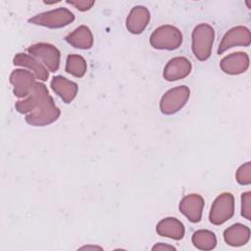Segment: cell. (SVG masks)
<instances>
[{"mask_svg":"<svg viewBox=\"0 0 251 251\" xmlns=\"http://www.w3.org/2000/svg\"><path fill=\"white\" fill-rule=\"evenodd\" d=\"M192 52L199 61L210 58L215 39V30L208 24H199L192 31Z\"/></svg>","mask_w":251,"mask_h":251,"instance_id":"obj_1","label":"cell"},{"mask_svg":"<svg viewBox=\"0 0 251 251\" xmlns=\"http://www.w3.org/2000/svg\"><path fill=\"white\" fill-rule=\"evenodd\" d=\"M182 43L181 31L171 25L157 27L150 36V44L159 50H176Z\"/></svg>","mask_w":251,"mask_h":251,"instance_id":"obj_2","label":"cell"},{"mask_svg":"<svg viewBox=\"0 0 251 251\" xmlns=\"http://www.w3.org/2000/svg\"><path fill=\"white\" fill-rule=\"evenodd\" d=\"M61 115L53 98L48 95L32 112L25 116V122L32 126H44L56 122Z\"/></svg>","mask_w":251,"mask_h":251,"instance_id":"obj_3","label":"cell"},{"mask_svg":"<svg viewBox=\"0 0 251 251\" xmlns=\"http://www.w3.org/2000/svg\"><path fill=\"white\" fill-rule=\"evenodd\" d=\"M75 21V15L67 8H57L40 13L28 20L29 23L49 28L64 27Z\"/></svg>","mask_w":251,"mask_h":251,"instance_id":"obj_4","label":"cell"},{"mask_svg":"<svg viewBox=\"0 0 251 251\" xmlns=\"http://www.w3.org/2000/svg\"><path fill=\"white\" fill-rule=\"evenodd\" d=\"M189 96L190 89L185 85H179L168 90L160 101L161 112L164 115L176 114L186 104Z\"/></svg>","mask_w":251,"mask_h":251,"instance_id":"obj_5","label":"cell"},{"mask_svg":"<svg viewBox=\"0 0 251 251\" xmlns=\"http://www.w3.org/2000/svg\"><path fill=\"white\" fill-rule=\"evenodd\" d=\"M234 214V197L229 192L220 194L212 204L209 220L213 225L220 226L229 220Z\"/></svg>","mask_w":251,"mask_h":251,"instance_id":"obj_6","label":"cell"},{"mask_svg":"<svg viewBox=\"0 0 251 251\" xmlns=\"http://www.w3.org/2000/svg\"><path fill=\"white\" fill-rule=\"evenodd\" d=\"M27 52L36 59L40 60L48 71L53 73L58 71L61 61V53L56 46L50 43L40 42L30 45L27 48Z\"/></svg>","mask_w":251,"mask_h":251,"instance_id":"obj_7","label":"cell"},{"mask_svg":"<svg viewBox=\"0 0 251 251\" xmlns=\"http://www.w3.org/2000/svg\"><path fill=\"white\" fill-rule=\"evenodd\" d=\"M251 43V33L249 28L237 25L227 30L222 38L218 48V54H223L227 49L234 46H249Z\"/></svg>","mask_w":251,"mask_h":251,"instance_id":"obj_8","label":"cell"},{"mask_svg":"<svg viewBox=\"0 0 251 251\" xmlns=\"http://www.w3.org/2000/svg\"><path fill=\"white\" fill-rule=\"evenodd\" d=\"M10 82L14 86V95L19 98L26 97L36 83L35 75L31 72L23 69H17L11 73Z\"/></svg>","mask_w":251,"mask_h":251,"instance_id":"obj_9","label":"cell"},{"mask_svg":"<svg viewBox=\"0 0 251 251\" xmlns=\"http://www.w3.org/2000/svg\"><path fill=\"white\" fill-rule=\"evenodd\" d=\"M49 95L46 85L42 82H36L30 93L24 99L16 102V110L21 114H29Z\"/></svg>","mask_w":251,"mask_h":251,"instance_id":"obj_10","label":"cell"},{"mask_svg":"<svg viewBox=\"0 0 251 251\" xmlns=\"http://www.w3.org/2000/svg\"><path fill=\"white\" fill-rule=\"evenodd\" d=\"M204 199L201 195L192 193L184 196L179 202V211L191 223H198L202 218Z\"/></svg>","mask_w":251,"mask_h":251,"instance_id":"obj_11","label":"cell"},{"mask_svg":"<svg viewBox=\"0 0 251 251\" xmlns=\"http://www.w3.org/2000/svg\"><path fill=\"white\" fill-rule=\"evenodd\" d=\"M190 61L185 57H176L171 59L164 68L163 76L168 81H175L186 77L191 72Z\"/></svg>","mask_w":251,"mask_h":251,"instance_id":"obj_12","label":"cell"},{"mask_svg":"<svg viewBox=\"0 0 251 251\" xmlns=\"http://www.w3.org/2000/svg\"><path fill=\"white\" fill-rule=\"evenodd\" d=\"M221 69L227 75H239L247 71L249 67V57L247 53L235 52L224 57L220 63Z\"/></svg>","mask_w":251,"mask_h":251,"instance_id":"obj_13","label":"cell"},{"mask_svg":"<svg viewBox=\"0 0 251 251\" xmlns=\"http://www.w3.org/2000/svg\"><path fill=\"white\" fill-rule=\"evenodd\" d=\"M150 21V12L144 6L133 7L126 19V28L130 33L139 34L147 26Z\"/></svg>","mask_w":251,"mask_h":251,"instance_id":"obj_14","label":"cell"},{"mask_svg":"<svg viewBox=\"0 0 251 251\" xmlns=\"http://www.w3.org/2000/svg\"><path fill=\"white\" fill-rule=\"evenodd\" d=\"M52 90L65 102L71 103L76 96L78 86L75 81L68 79L63 75H56L51 80Z\"/></svg>","mask_w":251,"mask_h":251,"instance_id":"obj_15","label":"cell"},{"mask_svg":"<svg viewBox=\"0 0 251 251\" xmlns=\"http://www.w3.org/2000/svg\"><path fill=\"white\" fill-rule=\"evenodd\" d=\"M13 64L15 66H21L29 69L33 72V75L39 80L45 81L49 77L47 68L32 55H28L25 53H18L13 59Z\"/></svg>","mask_w":251,"mask_h":251,"instance_id":"obj_16","label":"cell"},{"mask_svg":"<svg viewBox=\"0 0 251 251\" xmlns=\"http://www.w3.org/2000/svg\"><path fill=\"white\" fill-rule=\"evenodd\" d=\"M156 231L159 235L169 237L175 240H180L184 235V226L176 218L169 217L161 220L156 226Z\"/></svg>","mask_w":251,"mask_h":251,"instance_id":"obj_17","label":"cell"},{"mask_svg":"<svg viewBox=\"0 0 251 251\" xmlns=\"http://www.w3.org/2000/svg\"><path fill=\"white\" fill-rule=\"evenodd\" d=\"M224 239L233 247L245 245L250 239V229L242 224H234L224 231Z\"/></svg>","mask_w":251,"mask_h":251,"instance_id":"obj_18","label":"cell"},{"mask_svg":"<svg viewBox=\"0 0 251 251\" xmlns=\"http://www.w3.org/2000/svg\"><path fill=\"white\" fill-rule=\"evenodd\" d=\"M66 41L77 49H90L93 45V35L90 28L86 25L76 27L73 32L66 36Z\"/></svg>","mask_w":251,"mask_h":251,"instance_id":"obj_19","label":"cell"},{"mask_svg":"<svg viewBox=\"0 0 251 251\" xmlns=\"http://www.w3.org/2000/svg\"><path fill=\"white\" fill-rule=\"evenodd\" d=\"M193 245L200 250H212L217 245V238L214 232L208 229L196 230L191 237Z\"/></svg>","mask_w":251,"mask_h":251,"instance_id":"obj_20","label":"cell"},{"mask_svg":"<svg viewBox=\"0 0 251 251\" xmlns=\"http://www.w3.org/2000/svg\"><path fill=\"white\" fill-rule=\"evenodd\" d=\"M66 72L75 77H82L87 70V65L83 57L77 54H72L67 57Z\"/></svg>","mask_w":251,"mask_h":251,"instance_id":"obj_21","label":"cell"},{"mask_svg":"<svg viewBox=\"0 0 251 251\" xmlns=\"http://www.w3.org/2000/svg\"><path fill=\"white\" fill-rule=\"evenodd\" d=\"M236 180L241 185H248L251 183V163L247 162L241 165L235 175Z\"/></svg>","mask_w":251,"mask_h":251,"instance_id":"obj_22","label":"cell"},{"mask_svg":"<svg viewBox=\"0 0 251 251\" xmlns=\"http://www.w3.org/2000/svg\"><path fill=\"white\" fill-rule=\"evenodd\" d=\"M241 215L246 220H251V192L246 191L241 195Z\"/></svg>","mask_w":251,"mask_h":251,"instance_id":"obj_23","label":"cell"},{"mask_svg":"<svg viewBox=\"0 0 251 251\" xmlns=\"http://www.w3.org/2000/svg\"><path fill=\"white\" fill-rule=\"evenodd\" d=\"M67 3L75 6L77 10L84 12V11L89 10L94 5L95 1H93V0H91V1H88V0H67Z\"/></svg>","mask_w":251,"mask_h":251,"instance_id":"obj_24","label":"cell"},{"mask_svg":"<svg viewBox=\"0 0 251 251\" xmlns=\"http://www.w3.org/2000/svg\"><path fill=\"white\" fill-rule=\"evenodd\" d=\"M152 250H176V247L169 244L158 243L152 247Z\"/></svg>","mask_w":251,"mask_h":251,"instance_id":"obj_25","label":"cell"},{"mask_svg":"<svg viewBox=\"0 0 251 251\" xmlns=\"http://www.w3.org/2000/svg\"><path fill=\"white\" fill-rule=\"evenodd\" d=\"M80 249H99V250H101L102 248L101 247H99V246H84V247H81Z\"/></svg>","mask_w":251,"mask_h":251,"instance_id":"obj_26","label":"cell"}]
</instances>
